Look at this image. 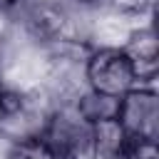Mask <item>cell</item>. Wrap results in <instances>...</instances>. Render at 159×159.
<instances>
[{"label": "cell", "instance_id": "1", "mask_svg": "<svg viewBox=\"0 0 159 159\" xmlns=\"http://www.w3.org/2000/svg\"><path fill=\"white\" fill-rule=\"evenodd\" d=\"M84 77L89 92L109 99H122L139 82L137 70L122 47H99L89 52L84 62Z\"/></svg>", "mask_w": 159, "mask_h": 159}, {"label": "cell", "instance_id": "2", "mask_svg": "<svg viewBox=\"0 0 159 159\" xmlns=\"http://www.w3.org/2000/svg\"><path fill=\"white\" fill-rule=\"evenodd\" d=\"M117 122L137 144H157L159 139V97L152 87L137 84L117 102Z\"/></svg>", "mask_w": 159, "mask_h": 159}, {"label": "cell", "instance_id": "3", "mask_svg": "<svg viewBox=\"0 0 159 159\" xmlns=\"http://www.w3.org/2000/svg\"><path fill=\"white\" fill-rule=\"evenodd\" d=\"M57 159H92V124L77 112H60L45 134Z\"/></svg>", "mask_w": 159, "mask_h": 159}, {"label": "cell", "instance_id": "4", "mask_svg": "<svg viewBox=\"0 0 159 159\" xmlns=\"http://www.w3.org/2000/svg\"><path fill=\"white\" fill-rule=\"evenodd\" d=\"M22 22H25V27L30 30V35L35 40H45V42L62 40L65 30H67L65 10L55 2H50V0H35L32 7L25 12Z\"/></svg>", "mask_w": 159, "mask_h": 159}, {"label": "cell", "instance_id": "5", "mask_svg": "<svg viewBox=\"0 0 159 159\" xmlns=\"http://www.w3.org/2000/svg\"><path fill=\"white\" fill-rule=\"evenodd\" d=\"M122 50L132 60L139 80H152L154 77V72H157V35H154L152 27L137 30Z\"/></svg>", "mask_w": 159, "mask_h": 159}, {"label": "cell", "instance_id": "6", "mask_svg": "<svg viewBox=\"0 0 159 159\" xmlns=\"http://www.w3.org/2000/svg\"><path fill=\"white\" fill-rule=\"evenodd\" d=\"M7 159H57V154L45 134H35L12 142V147L7 149Z\"/></svg>", "mask_w": 159, "mask_h": 159}, {"label": "cell", "instance_id": "7", "mask_svg": "<svg viewBox=\"0 0 159 159\" xmlns=\"http://www.w3.org/2000/svg\"><path fill=\"white\" fill-rule=\"evenodd\" d=\"M22 109H25L22 94H17L7 87H0V124L7 119H15L17 114H22Z\"/></svg>", "mask_w": 159, "mask_h": 159}, {"label": "cell", "instance_id": "8", "mask_svg": "<svg viewBox=\"0 0 159 159\" xmlns=\"http://www.w3.org/2000/svg\"><path fill=\"white\" fill-rule=\"evenodd\" d=\"M32 2L35 0H0V10L15 22V20H22L25 17V12L32 7Z\"/></svg>", "mask_w": 159, "mask_h": 159}, {"label": "cell", "instance_id": "9", "mask_svg": "<svg viewBox=\"0 0 159 159\" xmlns=\"http://www.w3.org/2000/svg\"><path fill=\"white\" fill-rule=\"evenodd\" d=\"M10 27H12V20L0 10V45L7 40V35H10Z\"/></svg>", "mask_w": 159, "mask_h": 159}, {"label": "cell", "instance_id": "10", "mask_svg": "<svg viewBox=\"0 0 159 159\" xmlns=\"http://www.w3.org/2000/svg\"><path fill=\"white\" fill-rule=\"evenodd\" d=\"M77 5H94V2H99V0H75Z\"/></svg>", "mask_w": 159, "mask_h": 159}, {"label": "cell", "instance_id": "11", "mask_svg": "<svg viewBox=\"0 0 159 159\" xmlns=\"http://www.w3.org/2000/svg\"><path fill=\"white\" fill-rule=\"evenodd\" d=\"M154 159H159V157H154Z\"/></svg>", "mask_w": 159, "mask_h": 159}]
</instances>
